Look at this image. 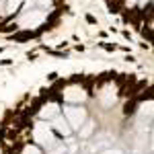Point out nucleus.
I'll use <instances>...</instances> for the list:
<instances>
[{"mask_svg":"<svg viewBox=\"0 0 154 154\" xmlns=\"http://www.w3.org/2000/svg\"><path fill=\"white\" fill-rule=\"evenodd\" d=\"M64 119H66V123L68 125H72V129H80V123L86 119V111H84V107H64Z\"/></svg>","mask_w":154,"mask_h":154,"instance_id":"obj_1","label":"nucleus"},{"mask_svg":"<svg viewBox=\"0 0 154 154\" xmlns=\"http://www.w3.org/2000/svg\"><path fill=\"white\" fill-rule=\"evenodd\" d=\"M6 39L8 41H14V43H25V41L37 39V35H35V29H17L14 33H8Z\"/></svg>","mask_w":154,"mask_h":154,"instance_id":"obj_2","label":"nucleus"},{"mask_svg":"<svg viewBox=\"0 0 154 154\" xmlns=\"http://www.w3.org/2000/svg\"><path fill=\"white\" fill-rule=\"evenodd\" d=\"M138 103H140V101H138L136 97H129V101H127V103H125V107H123V115H125V117H132L134 113H136V109H138Z\"/></svg>","mask_w":154,"mask_h":154,"instance_id":"obj_3","label":"nucleus"},{"mask_svg":"<svg viewBox=\"0 0 154 154\" xmlns=\"http://www.w3.org/2000/svg\"><path fill=\"white\" fill-rule=\"evenodd\" d=\"M21 4H23V0H6V10L10 12V17H17L19 14Z\"/></svg>","mask_w":154,"mask_h":154,"instance_id":"obj_4","label":"nucleus"},{"mask_svg":"<svg viewBox=\"0 0 154 154\" xmlns=\"http://www.w3.org/2000/svg\"><path fill=\"white\" fill-rule=\"evenodd\" d=\"M97 47H103L105 51H117V45L115 43H109V41H99Z\"/></svg>","mask_w":154,"mask_h":154,"instance_id":"obj_5","label":"nucleus"},{"mask_svg":"<svg viewBox=\"0 0 154 154\" xmlns=\"http://www.w3.org/2000/svg\"><path fill=\"white\" fill-rule=\"evenodd\" d=\"M84 21H86L88 25H93V27H95V25H99V19H97L93 12H86V14H84Z\"/></svg>","mask_w":154,"mask_h":154,"instance_id":"obj_6","label":"nucleus"},{"mask_svg":"<svg viewBox=\"0 0 154 154\" xmlns=\"http://www.w3.org/2000/svg\"><path fill=\"white\" fill-rule=\"evenodd\" d=\"M93 125H95V123H93V121H88V123H86V127H84L82 132H78V134H80V138H86V136L93 132Z\"/></svg>","mask_w":154,"mask_h":154,"instance_id":"obj_7","label":"nucleus"},{"mask_svg":"<svg viewBox=\"0 0 154 154\" xmlns=\"http://www.w3.org/2000/svg\"><path fill=\"white\" fill-rule=\"evenodd\" d=\"M23 154H41V150H39V146H25Z\"/></svg>","mask_w":154,"mask_h":154,"instance_id":"obj_8","label":"nucleus"},{"mask_svg":"<svg viewBox=\"0 0 154 154\" xmlns=\"http://www.w3.org/2000/svg\"><path fill=\"white\" fill-rule=\"evenodd\" d=\"M12 64H14L12 58H2V60H0V68H8V66H12Z\"/></svg>","mask_w":154,"mask_h":154,"instance_id":"obj_9","label":"nucleus"},{"mask_svg":"<svg viewBox=\"0 0 154 154\" xmlns=\"http://www.w3.org/2000/svg\"><path fill=\"white\" fill-rule=\"evenodd\" d=\"M121 37L125 39V41H132V39H134V33H132L129 29H123V31H121Z\"/></svg>","mask_w":154,"mask_h":154,"instance_id":"obj_10","label":"nucleus"},{"mask_svg":"<svg viewBox=\"0 0 154 154\" xmlns=\"http://www.w3.org/2000/svg\"><path fill=\"white\" fill-rule=\"evenodd\" d=\"M49 154H66V146L62 144V146H58L56 150H51V152H49Z\"/></svg>","mask_w":154,"mask_h":154,"instance_id":"obj_11","label":"nucleus"},{"mask_svg":"<svg viewBox=\"0 0 154 154\" xmlns=\"http://www.w3.org/2000/svg\"><path fill=\"white\" fill-rule=\"evenodd\" d=\"M56 78H60V74H58V72H49V74H47V80H49V82H54Z\"/></svg>","mask_w":154,"mask_h":154,"instance_id":"obj_12","label":"nucleus"},{"mask_svg":"<svg viewBox=\"0 0 154 154\" xmlns=\"http://www.w3.org/2000/svg\"><path fill=\"white\" fill-rule=\"evenodd\" d=\"M27 60H29V62H35V60H37V51H33V54L29 51V54H27Z\"/></svg>","mask_w":154,"mask_h":154,"instance_id":"obj_13","label":"nucleus"},{"mask_svg":"<svg viewBox=\"0 0 154 154\" xmlns=\"http://www.w3.org/2000/svg\"><path fill=\"white\" fill-rule=\"evenodd\" d=\"M123 60H125V62H136V56H132V54H127V56H125Z\"/></svg>","mask_w":154,"mask_h":154,"instance_id":"obj_14","label":"nucleus"},{"mask_svg":"<svg viewBox=\"0 0 154 154\" xmlns=\"http://www.w3.org/2000/svg\"><path fill=\"white\" fill-rule=\"evenodd\" d=\"M74 49H76L78 54H80V51H84V49H86V47H84V45H82V43H78V45H74Z\"/></svg>","mask_w":154,"mask_h":154,"instance_id":"obj_15","label":"nucleus"},{"mask_svg":"<svg viewBox=\"0 0 154 154\" xmlns=\"http://www.w3.org/2000/svg\"><path fill=\"white\" fill-rule=\"evenodd\" d=\"M58 47H60V49H66V47H68V41H60Z\"/></svg>","mask_w":154,"mask_h":154,"instance_id":"obj_16","label":"nucleus"},{"mask_svg":"<svg viewBox=\"0 0 154 154\" xmlns=\"http://www.w3.org/2000/svg\"><path fill=\"white\" fill-rule=\"evenodd\" d=\"M4 49H6V47H2V45H0V54H4Z\"/></svg>","mask_w":154,"mask_h":154,"instance_id":"obj_17","label":"nucleus"}]
</instances>
